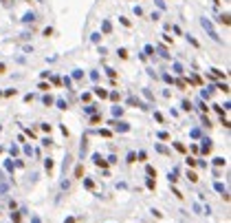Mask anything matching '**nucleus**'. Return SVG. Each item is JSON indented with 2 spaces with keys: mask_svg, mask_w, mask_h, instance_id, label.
Returning <instances> with one entry per match:
<instances>
[{
  "mask_svg": "<svg viewBox=\"0 0 231 223\" xmlns=\"http://www.w3.org/2000/svg\"><path fill=\"white\" fill-rule=\"evenodd\" d=\"M163 80H165V82H167V84H172V82H174V80H172V75H170V73H165V75H163Z\"/></svg>",
  "mask_w": 231,
  "mask_h": 223,
  "instance_id": "f3484780",
  "label": "nucleus"
},
{
  "mask_svg": "<svg viewBox=\"0 0 231 223\" xmlns=\"http://www.w3.org/2000/svg\"><path fill=\"white\" fill-rule=\"evenodd\" d=\"M106 73H108V77H112V80H115V75H117V71H115V69H106Z\"/></svg>",
  "mask_w": 231,
  "mask_h": 223,
  "instance_id": "4468645a",
  "label": "nucleus"
},
{
  "mask_svg": "<svg viewBox=\"0 0 231 223\" xmlns=\"http://www.w3.org/2000/svg\"><path fill=\"white\" fill-rule=\"evenodd\" d=\"M119 22H121L123 27H130V20H128V18H123V16H121V18H119Z\"/></svg>",
  "mask_w": 231,
  "mask_h": 223,
  "instance_id": "2eb2a0df",
  "label": "nucleus"
},
{
  "mask_svg": "<svg viewBox=\"0 0 231 223\" xmlns=\"http://www.w3.org/2000/svg\"><path fill=\"white\" fill-rule=\"evenodd\" d=\"M44 104H46V106H49V104H53V97H51V95H44Z\"/></svg>",
  "mask_w": 231,
  "mask_h": 223,
  "instance_id": "aec40b11",
  "label": "nucleus"
},
{
  "mask_svg": "<svg viewBox=\"0 0 231 223\" xmlns=\"http://www.w3.org/2000/svg\"><path fill=\"white\" fill-rule=\"evenodd\" d=\"M200 24H202V29L209 33V38H211V40L220 42V36L216 33V29H213V24H211V20H209V18H200Z\"/></svg>",
  "mask_w": 231,
  "mask_h": 223,
  "instance_id": "f257e3e1",
  "label": "nucleus"
},
{
  "mask_svg": "<svg viewBox=\"0 0 231 223\" xmlns=\"http://www.w3.org/2000/svg\"><path fill=\"white\" fill-rule=\"evenodd\" d=\"M44 36H46V38L53 36V29H51V27H46V29H44Z\"/></svg>",
  "mask_w": 231,
  "mask_h": 223,
  "instance_id": "5701e85b",
  "label": "nucleus"
},
{
  "mask_svg": "<svg viewBox=\"0 0 231 223\" xmlns=\"http://www.w3.org/2000/svg\"><path fill=\"white\" fill-rule=\"evenodd\" d=\"M185 38H187V42L191 44V47H196V49H198V47H200V42H198V40H196V38H194V36H185Z\"/></svg>",
  "mask_w": 231,
  "mask_h": 223,
  "instance_id": "0eeeda50",
  "label": "nucleus"
},
{
  "mask_svg": "<svg viewBox=\"0 0 231 223\" xmlns=\"http://www.w3.org/2000/svg\"><path fill=\"white\" fill-rule=\"evenodd\" d=\"M218 88H220L222 93H229V84H227V82H222V84H218Z\"/></svg>",
  "mask_w": 231,
  "mask_h": 223,
  "instance_id": "f8f14e48",
  "label": "nucleus"
},
{
  "mask_svg": "<svg viewBox=\"0 0 231 223\" xmlns=\"http://www.w3.org/2000/svg\"><path fill=\"white\" fill-rule=\"evenodd\" d=\"M90 80H95V82L99 80V73H97V71H90Z\"/></svg>",
  "mask_w": 231,
  "mask_h": 223,
  "instance_id": "a211bd4d",
  "label": "nucleus"
},
{
  "mask_svg": "<svg viewBox=\"0 0 231 223\" xmlns=\"http://www.w3.org/2000/svg\"><path fill=\"white\" fill-rule=\"evenodd\" d=\"M218 22L224 24V27H229V13H220V16H218Z\"/></svg>",
  "mask_w": 231,
  "mask_h": 223,
  "instance_id": "20e7f679",
  "label": "nucleus"
},
{
  "mask_svg": "<svg viewBox=\"0 0 231 223\" xmlns=\"http://www.w3.org/2000/svg\"><path fill=\"white\" fill-rule=\"evenodd\" d=\"M189 108H191V104L187 102V99H185V102H183V110H189Z\"/></svg>",
  "mask_w": 231,
  "mask_h": 223,
  "instance_id": "393cba45",
  "label": "nucleus"
},
{
  "mask_svg": "<svg viewBox=\"0 0 231 223\" xmlns=\"http://www.w3.org/2000/svg\"><path fill=\"white\" fill-rule=\"evenodd\" d=\"M117 126H119V130H121V133H126L128 128H130V126H128V124H117Z\"/></svg>",
  "mask_w": 231,
  "mask_h": 223,
  "instance_id": "4be33fe9",
  "label": "nucleus"
},
{
  "mask_svg": "<svg viewBox=\"0 0 231 223\" xmlns=\"http://www.w3.org/2000/svg\"><path fill=\"white\" fill-rule=\"evenodd\" d=\"M213 71V75H218V77H224V71H220V69H211Z\"/></svg>",
  "mask_w": 231,
  "mask_h": 223,
  "instance_id": "dca6fc26",
  "label": "nucleus"
},
{
  "mask_svg": "<svg viewBox=\"0 0 231 223\" xmlns=\"http://www.w3.org/2000/svg\"><path fill=\"white\" fill-rule=\"evenodd\" d=\"M22 22H24V24H29V22H35V13H33V11H26V13L22 16Z\"/></svg>",
  "mask_w": 231,
  "mask_h": 223,
  "instance_id": "f03ea898",
  "label": "nucleus"
},
{
  "mask_svg": "<svg viewBox=\"0 0 231 223\" xmlns=\"http://www.w3.org/2000/svg\"><path fill=\"white\" fill-rule=\"evenodd\" d=\"M134 16H143V9H141V7H134Z\"/></svg>",
  "mask_w": 231,
  "mask_h": 223,
  "instance_id": "b1692460",
  "label": "nucleus"
},
{
  "mask_svg": "<svg viewBox=\"0 0 231 223\" xmlns=\"http://www.w3.org/2000/svg\"><path fill=\"white\" fill-rule=\"evenodd\" d=\"M82 75H84L82 71H79V69H75V71H73V77H71V80H79Z\"/></svg>",
  "mask_w": 231,
  "mask_h": 223,
  "instance_id": "9b49d317",
  "label": "nucleus"
},
{
  "mask_svg": "<svg viewBox=\"0 0 231 223\" xmlns=\"http://www.w3.org/2000/svg\"><path fill=\"white\" fill-rule=\"evenodd\" d=\"M156 49H159V53H161V58H165V60H170V53H167V49H165V47H163V44H159V47H156Z\"/></svg>",
  "mask_w": 231,
  "mask_h": 223,
  "instance_id": "423d86ee",
  "label": "nucleus"
},
{
  "mask_svg": "<svg viewBox=\"0 0 231 223\" xmlns=\"http://www.w3.org/2000/svg\"><path fill=\"white\" fill-rule=\"evenodd\" d=\"M156 4H159V9H165V2H163V0H156Z\"/></svg>",
  "mask_w": 231,
  "mask_h": 223,
  "instance_id": "a878e982",
  "label": "nucleus"
},
{
  "mask_svg": "<svg viewBox=\"0 0 231 223\" xmlns=\"http://www.w3.org/2000/svg\"><path fill=\"white\" fill-rule=\"evenodd\" d=\"M90 42L99 44V42H101V33H93V36H90Z\"/></svg>",
  "mask_w": 231,
  "mask_h": 223,
  "instance_id": "1a4fd4ad",
  "label": "nucleus"
},
{
  "mask_svg": "<svg viewBox=\"0 0 231 223\" xmlns=\"http://www.w3.org/2000/svg\"><path fill=\"white\" fill-rule=\"evenodd\" d=\"M112 31V22L110 20H104L101 22V33H110Z\"/></svg>",
  "mask_w": 231,
  "mask_h": 223,
  "instance_id": "7ed1b4c3",
  "label": "nucleus"
},
{
  "mask_svg": "<svg viewBox=\"0 0 231 223\" xmlns=\"http://www.w3.org/2000/svg\"><path fill=\"white\" fill-rule=\"evenodd\" d=\"M38 88H40V91H49V84H46V82H40V86H38Z\"/></svg>",
  "mask_w": 231,
  "mask_h": 223,
  "instance_id": "6ab92c4d",
  "label": "nucleus"
},
{
  "mask_svg": "<svg viewBox=\"0 0 231 223\" xmlns=\"http://www.w3.org/2000/svg\"><path fill=\"white\" fill-rule=\"evenodd\" d=\"M2 2H4V4H9V0H2Z\"/></svg>",
  "mask_w": 231,
  "mask_h": 223,
  "instance_id": "cd10ccee",
  "label": "nucleus"
},
{
  "mask_svg": "<svg viewBox=\"0 0 231 223\" xmlns=\"http://www.w3.org/2000/svg\"><path fill=\"white\" fill-rule=\"evenodd\" d=\"M213 164H216V166H222L224 159H222V157H216V159H213Z\"/></svg>",
  "mask_w": 231,
  "mask_h": 223,
  "instance_id": "412c9836",
  "label": "nucleus"
},
{
  "mask_svg": "<svg viewBox=\"0 0 231 223\" xmlns=\"http://www.w3.org/2000/svg\"><path fill=\"white\" fill-rule=\"evenodd\" d=\"M95 95H99V97H108V91H106V88H99V86H95Z\"/></svg>",
  "mask_w": 231,
  "mask_h": 223,
  "instance_id": "39448f33",
  "label": "nucleus"
},
{
  "mask_svg": "<svg viewBox=\"0 0 231 223\" xmlns=\"http://www.w3.org/2000/svg\"><path fill=\"white\" fill-rule=\"evenodd\" d=\"M0 73H4V64H0Z\"/></svg>",
  "mask_w": 231,
  "mask_h": 223,
  "instance_id": "bb28decb",
  "label": "nucleus"
},
{
  "mask_svg": "<svg viewBox=\"0 0 231 223\" xmlns=\"http://www.w3.org/2000/svg\"><path fill=\"white\" fill-rule=\"evenodd\" d=\"M117 53H119V58H121V60H126V58H128V51H126V49H119Z\"/></svg>",
  "mask_w": 231,
  "mask_h": 223,
  "instance_id": "ddd939ff",
  "label": "nucleus"
},
{
  "mask_svg": "<svg viewBox=\"0 0 231 223\" xmlns=\"http://www.w3.org/2000/svg\"><path fill=\"white\" fill-rule=\"evenodd\" d=\"M174 73H178V75L183 73V66H181V62H174Z\"/></svg>",
  "mask_w": 231,
  "mask_h": 223,
  "instance_id": "9d476101",
  "label": "nucleus"
},
{
  "mask_svg": "<svg viewBox=\"0 0 231 223\" xmlns=\"http://www.w3.org/2000/svg\"><path fill=\"white\" fill-rule=\"evenodd\" d=\"M143 55H154V47H152V44H145V49H143Z\"/></svg>",
  "mask_w": 231,
  "mask_h": 223,
  "instance_id": "6e6552de",
  "label": "nucleus"
}]
</instances>
